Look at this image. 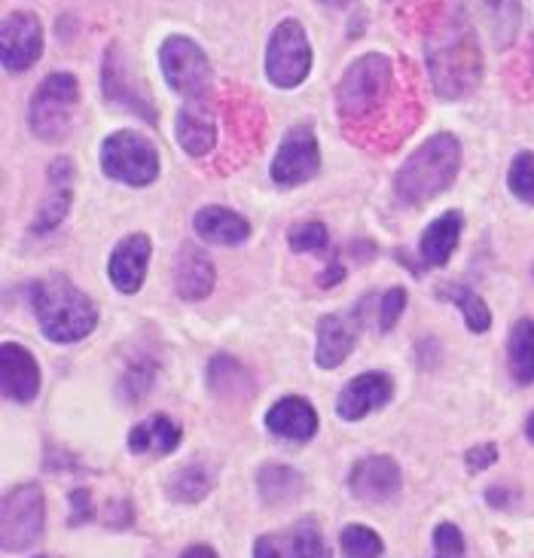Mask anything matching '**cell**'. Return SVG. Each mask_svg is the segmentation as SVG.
<instances>
[{
    "label": "cell",
    "instance_id": "obj_1",
    "mask_svg": "<svg viewBox=\"0 0 534 558\" xmlns=\"http://www.w3.org/2000/svg\"><path fill=\"white\" fill-rule=\"evenodd\" d=\"M31 308L49 342L71 345L86 339L98 324L95 302L64 275H49L28 287Z\"/></svg>",
    "mask_w": 534,
    "mask_h": 558
},
{
    "label": "cell",
    "instance_id": "obj_2",
    "mask_svg": "<svg viewBox=\"0 0 534 558\" xmlns=\"http://www.w3.org/2000/svg\"><path fill=\"white\" fill-rule=\"evenodd\" d=\"M427 64H430V80L434 89L442 98H464L476 89L483 76V59L476 49L471 25L464 15H449L442 28L434 34L427 46Z\"/></svg>",
    "mask_w": 534,
    "mask_h": 558
},
{
    "label": "cell",
    "instance_id": "obj_3",
    "mask_svg": "<svg viewBox=\"0 0 534 558\" xmlns=\"http://www.w3.org/2000/svg\"><path fill=\"white\" fill-rule=\"evenodd\" d=\"M461 168V144L456 135L440 132V135L427 137L418 150L410 153V159L397 168L395 193L403 205L418 208L430 198L446 193L452 181L458 178Z\"/></svg>",
    "mask_w": 534,
    "mask_h": 558
},
{
    "label": "cell",
    "instance_id": "obj_4",
    "mask_svg": "<svg viewBox=\"0 0 534 558\" xmlns=\"http://www.w3.org/2000/svg\"><path fill=\"white\" fill-rule=\"evenodd\" d=\"M395 89V64L381 52H366L349 64L336 86V105L345 122H369Z\"/></svg>",
    "mask_w": 534,
    "mask_h": 558
},
{
    "label": "cell",
    "instance_id": "obj_5",
    "mask_svg": "<svg viewBox=\"0 0 534 558\" xmlns=\"http://www.w3.org/2000/svg\"><path fill=\"white\" fill-rule=\"evenodd\" d=\"M80 105V83L74 74H49L31 95L28 122L40 141H64Z\"/></svg>",
    "mask_w": 534,
    "mask_h": 558
},
{
    "label": "cell",
    "instance_id": "obj_6",
    "mask_svg": "<svg viewBox=\"0 0 534 558\" xmlns=\"http://www.w3.org/2000/svg\"><path fill=\"white\" fill-rule=\"evenodd\" d=\"M101 171L125 186H150L159 178V150L141 132H113L101 144Z\"/></svg>",
    "mask_w": 534,
    "mask_h": 558
},
{
    "label": "cell",
    "instance_id": "obj_7",
    "mask_svg": "<svg viewBox=\"0 0 534 558\" xmlns=\"http://www.w3.org/2000/svg\"><path fill=\"white\" fill-rule=\"evenodd\" d=\"M159 64H162L166 83L178 95H183L186 101H208L214 89V71L196 40L181 37V34L168 37L159 49Z\"/></svg>",
    "mask_w": 534,
    "mask_h": 558
},
{
    "label": "cell",
    "instance_id": "obj_8",
    "mask_svg": "<svg viewBox=\"0 0 534 558\" xmlns=\"http://www.w3.org/2000/svg\"><path fill=\"white\" fill-rule=\"evenodd\" d=\"M312 71V44L296 19H284L266 46V76L278 89H296Z\"/></svg>",
    "mask_w": 534,
    "mask_h": 558
},
{
    "label": "cell",
    "instance_id": "obj_9",
    "mask_svg": "<svg viewBox=\"0 0 534 558\" xmlns=\"http://www.w3.org/2000/svg\"><path fill=\"white\" fill-rule=\"evenodd\" d=\"M46 507L44 488L37 483H25L7 492L3 498V553H25L44 537Z\"/></svg>",
    "mask_w": 534,
    "mask_h": 558
},
{
    "label": "cell",
    "instance_id": "obj_10",
    "mask_svg": "<svg viewBox=\"0 0 534 558\" xmlns=\"http://www.w3.org/2000/svg\"><path fill=\"white\" fill-rule=\"evenodd\" d=\"M320 168V147L308 125L290 129L272 159V181L278 186H300L312 181Z\"/></svg>",
    "mask_w": 534,
    "mask_h": 558
},
{
    "label": "cell",
    "instance_id": "obj_11",
    "mask_svg": "<svg viewBox=\"0 0 534 558\" xmlns=\"http://www.w3.org/2000/svg\"><path fill=\"white\" fill-rule=\"evenodd\" d=\"M44 56V25L28 10H15L0 28V59L7 71H28Z\"/></svg>",
    "mask_w": 534,
    "mask_h": 558
},
{
    "label": "cell",
    "instance_id": "obj_12",
    "mask_svg": "<svg viewBox=\"0 0 534 558\" xmlns=\"http://www.w3.org/2000/svg\"><path fill=\"white\" fill-rule=\"evenodd\" d=\"M254 558H333V549L315 519H300L284 531L257 537Z\"/></svg>",
    "mask_w": 534,
    "mask_h": 558
},
{
    "label": "cell",
    "instance_id": "obj_13",
    "mask_svg": "<svg viewBox=\"0 0 534 558\" xmlns=\"http://www.w3.org/2000/svg\"><path fill=\"white\" fill-rule=\"evenodd\" d=\"M351 495L366 504H385L395 500L403 488V473L395 458L388 454H366L349 473Z\"/></svg>",
    "mask_w": 534,
    "mask_h": 558
},
{
    "label": "cell",
    "instance_id": "obj_14",
    "mask_svg": "<svg viewBox=\"0 0 534 558\" xmlns=\"http://www.w3.org/2000/svg\"><path fill=\"white\" fill-rule=\"evenodd\" d=\"M395 393V381L388 373H364L354 376L336 397V415L342 422H361L369 412L381 409Z\"/></svg>",
    "mask_w": 534,
    "mask_h": 558
},
{
    "label": "cell",
    "instance_id": "obj_15",
    "mask_svg": "<svg viewBox=\"0 0 534 558\" xmlns=\"http://www.w3.org/2000/svg\"><path fill=\"white\" fill-rule=\"evenodd\" d=\"M150 251L153 244L144 232H135V235H125L113 254H110V263H107V275H110V284L117 287L120 293L132 296L141 290L144 278H147V266H150Z\"/></svg>",
    "mask_w": 534,
    "mask_h": 558
},
{
    "label": "cell",
    "instance_id": "obj_16",
    "mask_svg": "<svg viewBox=\"0 0 534 558\" xmlns=\"http://www.w3.org/2000/svg\"><path fill=\"white\" fill-rule=\"evenodd\" d=\"M0 388L15 403H31L40 393V366L19 342L0 345Z\"/></svg>",
    "mask_w": 534,
    "mask_h": 558
},
{
    "label": "cell",
    "instance_id": "obj_17",
    "mask_svg": "<svg viewBox=\"0 0 534 558\" xmlns=\"http://www.w3.org/2000/svg\"><path fill=\"white\" fill-rule=\"evenodd\" d=\"M74 181H76V166L74 159L61 156L49 166V193H46L40 211L34 217V227L31 232L44 235L49 229H56L68 217L71 208V198H74Z\"/></svg>",
    "mask_w": 534,
    "mask_h": 558
},
{
    "label": "cell",
    "instance_id": "obj_18",
    "mask_svg": "<svg viewBox=\"0 0 534 558\" xmlns=\"http://www.w3.org/2000/svg\"><path fill=\"white\" fill-rule=\"evenodd\" d=\"M266 427L269 434L293 442H308L318 434V412L305 397H281L269 412H266Z\"/></svg>",
    "mask_w": 534,
    "mask_h": 558
},
{
    "label": "cell",
    "instance_id": "obj_19",
    "mask_svg": "<svg viewBox=\"0 0 534 558\" xmlns=\"http://www.w3.org/2000/svg\"><path fill=\"white\" fill-rule=\"evenodd\" d=\"M193 232L202 242L235 247V244H244L251 239V223L242 214L229 211L223 205H208V208H198L196 217H193Z\"/></svg>",
    "mask_w": 534,
    "mask_h": 558
},
{
    "label": "cell",
    "instance_id": "obj_20",
    "mask_svg": "<svg viewBox=\"0 0 534 558\" xmlns=\"http://www.w3.org/2000/svg\"><path fill=\"white\" fill-rule=\"evenodd\" d=\"M174 135H178V144L186 156L193 159H202L214 150L217 144V125H214L211 110L205 107V101H190L178 113L174 120Z\"/></svg>",
    "mask_w": 534,
    "mask_h": 558
},
{
    "label": "cell",
    "instance_id": "obj_21",
    "mask_svg": "<svg viewBox=\"0 0 534 558\" xmlns=\"http://www.w3.org/2000/svg\"><path fill=\"white\" fill-rule=\"evenodd\" d=\"M357 342V327L345 315H324L318 320V348H315V361L320 369H336L349 361Z\"/></svg>",
    "mask_w": 534,
    "mask_h": 558
},
{
    "label": "cell",
    "instance_id": "obj_22",
    "mask_svg": "<svg viewBox=\"0 0 534 558\" xmlns=\"http://www.w3.org/2000/svg\"><path fill=\"white\" fill-rule=\"evenodd\" d=\"M214 281V263L198 247H183L181 257L174 263V290L186 302H202L211 296Z\"/></svg>",
    "mask_w": 534,
    "mask_h": 558
},
{
    "label": "cell",
    "instance_id": "obj_23",
    "mask_svg": "<svg viewBox=\"0 0 534 558\" xmlns=\"http://www.w3.org/2000/svg\"><path fill=\"white\" fill-rule=\"evenodd\" d=\"M181 424L159 412V415H150L147 422H141L132 427V434H129V449L135 454H171L181 446Z\"/></svg>",
    "mask_w": 534,
    "mask_h": 558
},
{
    "label": "cell",
    "instance_id": "obj_24",
    "mask_svg": "<svg viewBox=\"0 0 534 558\" xmlns=\"http://www.w3.org/2000/svg\"><path fill=\"white\" fill-rule=\"evenodd\" d=\"M461 227H464V217L458 211H446L425 229L422 244H418L425 266L440 269V266L449 263V257L456 254L458 242H461Z\"/></svg>",
    "mask_w": 534,
    "mask_h": 558
},
{
    "label": "cell",
    "instance_id": "obj_25",
    "mask_svg": "<svg viewBox=\"0 0 534 558\" xmlns=\"http://www.w3.org/2000/svg\"><path fill=\"white\" fill-rule=\"evenodd\" d=\"M303 488L305 483L300 470L288 468V464H266V468H259L257 492L263 504H269V507H284V504L300 500Z\"/></svg>",
    "mask_w": 534,
    "mask_h": 558
},
{
    "label": "cell",
    "instance_id": "obj_26",
    "mask_svg": "<svg viewBox=\"0 0 534 558\" xmlns=\"http://www.w3.org/2000/svg\"><path fill=\"white\" fill-rule=\"evenodd\" d=\"M105 95H107V101L129 107V110L137 113V117L144 113L150 122L156 120L150 101H141V92H137L135 86H129V80H125V68H122V59H120V49H117V46H110V49H107Z\"/></svg>",
    "mask_w": 534,
    "mask_h": 558
},
{
    "label": "cell",
    "instance_id": "obj_27",
    "mask_svg": "<svg viewBox=\"0 0 534 558\" xmlns=\"http://www.w3.org/2000/svg\"><path fill=\"white\" fill-rule=\"evenodd\" d=\"M507 363L510 376L517 385H534V320L522 317L513 324L510 339H507Z\"/></svg>",
    "mask_w": 534,
    "mask_h": 558
},
{
    "label": "cell",
    "instance_id": "obj_28",
    "mask_svg": "<svg viewBox=\"0 0 534 558\" xmlns=\"http://www.w3.org/2000/svg\"><path fill=\"white\" fill-rule=\"evenodd\" d=\"M208 388H211L217 397H223V400H235V397L242 400V397L251 393L254 381H251V373H247L235 357L217 354V357H211V363H208Z\"/></svg>",
    "mask_w": 534,
    "mask_h": 558
},
{
    "label": "cell",
    "instance_id": "obj_29",
    "mask_svg": "<svg viewBox=\"0 0 534 558\" xmlns=\"http://www.w3.org/2000/svg\"><path fill=\"white\" fill-rule=\"evenodd\" d=\"M480 10L486 13L495 49H507L517 40L519 22H522V0H480Z\"/></svg>",
    "mask_w": 534,
    "mask_h": 558
},
{
    "label": "cell",
    "instance_id": "obj_30",
    "mask_svg": "<svg viewBox=\"0 0 534 558\" xmlns=\"http://www.w3.org/2000/svg\"><path fill=\"white\" fill-rule=\"evenodd\" d=\"M437 296L440 300H449L452 305L461 308V315H464V324H468V330L471 332H486L491 327V312H488V305L483 302V296L471 290L468 284H458V281H446V284L437 287Z\"/></svg>",
    "mask_w": 534,
    "mask_h": 558
},
{
    "label": "cell",
    "instance_id": "obj_31",
    "mask_svg": "<svg viewBox=\"0 0 534 558\" xmlns=\"http://www.w3.org/2000/svg\"><path fill=\"white\" fill-rule=\"evenodd\" d=\"M214 488V473L202 464H190L181 468L171 483H168V498L174 504H198V500L208 498V492Z\"/></svg>",
    "mask_w": 534,
    "mask_h": 558
},
{
    "label": "cell",
    "instance_id": "obj_32",
    "mask_svg": "<svg viewBox=\"0 0 534 558\" xmlns=\"http://www.w3.org/2000/svg\"><path fill=\"white\" fill-rule=\"evenodd\" d=\"M339 549H342V558H381L385 544L379 534L366 525H345L339 534Z\"/></svg>",
    "mask_w": 534,
    "mask_h": 558
},
{
    "label": "cell",
    "instance_id": "obj_33",
    "mask_svg": "<svg viewBox=\"0 0 534 558\" xmlns=\"http://www.w3.org/2000/svg\"><path fill=\"white\" fill-rule=\"evenodd\" d=\"M507 186H510V193H513L519 202H525V205H532L534 208V153L532 150H522L513 156L510 171H507Z\"/></svg>",
    "mask_w": 534,
    "mask_h": 558
},
{
    "label": "cell",
    "instance_id": "obj_34",
    "mask_svg": "<svg viewBox=\"0 0 534 558\" xmlns=\"http://www.w3.org/2000/svg\"><path fill=\"white\" fill-rule=\"evenodd\" d=\"M288 242L290 251H296V254H318L330 244V232L318 220H305V223H296L290 229Z\"/></svg>",
    "mask_w": 534,
    "mask_h": 558
},
{
    "label": "cell",
    "instance_id": "obj_35",
    "mask_svg": "<svg viewBox=\"0 0 534 558\" xmlns=\"http://www.w3.org/2000/svg\"><path fill=\"white\" fill-rule=\"evenodd\" d=\"M403 308H406V290L403 287H391L385 296L379 300V327L385 332L395 330L397 320L403 315Z\"/></svg>",
    "mask_w": 534,
    "mask_h": 558
},
{
    "label": "cell",
    "instance_id": "obj_36",
    "mask_svg": "<svg viewBox=\"0 0 534 558\" xmlns=\"http://www.w3.org/2000/svg\"><path fill=\"white\" fill-rule=\"evenodd\" d=\"M434 546L440 549L442 558H461L464 556V537H461V531L452 525V522H442L434 531Z\"/></svg>",
    "mask_w": 534,
    "mask_h": 558
},
{
    "label": "cell",
    "instance_id": "obj_37",
    "mask_svg": "<svg viewBox=\"0 0 534 558\" xmlns=\"http://www.w3.org/2000/svg\"><path fill=\"white\" fill-rule=\"evenodd\" d=\"M153 376H156V369H147V366H132V369H129V376L122 378V385H125L129 397L135 400V397H141V393H147V388L153 385Z\"/></svg>",
    "mask_w": 534,
    "mask_h": 558
},
{
    "label": "cell",
    "instance_id": "obj_38",
    "mask_svg": "<svg viewBox=\"0 0 534 558\" xmlns=\"http://www.w3.org/2000/svg\"><path fill=\"white\" fill-rule=\"evenodd\" d=\"M498 461V446L495 442H483V446H473L468 452V470L471 473H480V470L491 468Z\"/></svg>",
    "mask_w": 534,
    "mask_h": 558
},
{
    "label": "cell",
    "instance_id": "obj_39",
    "mask_svg": "<svg viewBox=\"0 0 534 558\" xmlns=\"http://www.w3.org/2000/svg\"><path fill=\"white\" fill-rule=\"evenodd\" d=\"M71 507H74V515H71V525H83L86 519H92V495L86 488H76L71 492Z\"/></svg>",
    "mask_w": 534,
    "mask_h": 558
},
{
    "label": "cell",
    "instance_id": "obj_40",
    "mask_svg": "<svg viewBox=\"0 0 534 558\" xmlns=\"http://www.w3.org/2000/svg\"><path fill=\"white\" fill-rule=\"evenodd\" d=\"M105 522L110 529H129L132 525V507H129V500H113L107 507Z\"/></svg>",
    "mask_w": 534,
    "mask_h": 558
},
{
    "label": "cell",
    "instance_id": "obj_41",
    "mask_svg": "<svg viewBox=\"0 0 534 558\" xmlns=\"http://www.w3.org/2000/svg\"><path fill=\"white\" fill-rule=\"evenodd\" d=\"M342 278H345V269H342V263L330 259V266H327V272L318 278V284L320 287H333V284H339Z\"/></svg>",
    "mask_w": 534,
    "mask_h": 558
},
{
    "label": "cell",
    "instance_id": "obj_42",
    "mask_svg": "<svg viewBox=\"0 0 534 558\" xmlns=\"http://www.w3.org/2000/svg\"><path fill=\"white\" fill-rule=\"evenodd\" d=\"M181 558H217V553H214L211 546L196 544V546H186V549L181 553Z\"/></svg>",
    "mask_w": 534,
    "mask_h": 558
},
{
    "label": "cell",
    "instance_id": "obj_43",
    "mask_svg": "<svg viewBox=\"0 0 534 558\" xmlns=\"http://www.w3.org/2000/svg\"><path fill=\"white\" fill-rule=\"evenodd\" d=\"M486 500L491 507H507V504H510V492H503V488H488Z\"/></svg>",
    "mask_w": 534,
    "mask_h": 558
},
{
    "label": "cell",
    "instance_id": "obj_44",
    "mask_svg": "<svg viewBox=\"0 0 534 558\" xmlns=\"http://www.w3.org/2000/svg\"><path fill=\"white\" fill-rule=\"evenodd\" d=\"M525 437H529L534 442V412H532V415H529V422H525Z\"/></svg>",
    "mask_w": 534,
    "mask_h": 558
},
{
    "label": "cell",
    "instance_id": "obj_45",
    "mask_svg": "<svg viewBox=\"0 0 534 558\" xmlns=\"http://www.w3.org/2000/svg\"><path fill=\"white\" fill-rule=\"evenodd\" d=\"M320 3H327V7H345L349 0H320Z\"/></svg>",
    "mask_w": 534,
    "mask_h": 558
}]
</instances>
